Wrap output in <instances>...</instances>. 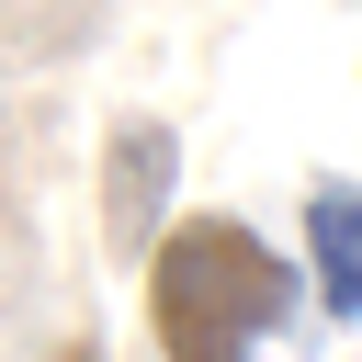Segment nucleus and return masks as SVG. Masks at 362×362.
Segmentation results:
<instances>
[{
	"label": "nucleus",
	"mask_w": 362,
	"mask_h": 362,
	"mask_svg": "<svg viewBox=\"0 0 362 362\" xmlns=\"http://www.w3.org/2000/svg\"><path fill=\"white\" fill-rule=\"evenodd\" d=\"M147 328H158V362H260L305 283L272 260V238H249L238 215H170L147 249Z\"/></svg>",
	"instance_id": "obj_1"
},
{
	"label": "nucleus",
	"mask_w": 362,
	"mask_h": 362,
	"mask_svg": "<svg viewBox=\"0 0 362 362\" xmlns=\"http://www.w3.org/2000/svg\"><path fill=\"white\" fill-rule=\"evenodd\" d=\"M170 192H181V136L158 113H124L102 136V260L136 272V249L170 226Z\"/></svg>",
	"instance_id": "obj_2"
},
{
	"label": "nucleus",
	"mask_w": 362,
	"mask_h": 362,
	"mask_svg": "<svg viewBox=\"0 0 362 362\" xmlns=\"http://www.w3.org/2000/svg\"><path fill=\"white\" fill-rule=\"evenodd\" d=\"M305 249H317V317H362V192L351 181H328L317 204H305Z\"/></svg>",
	"instance_id": "obj_3"
},
{
	"label": "nucleus",
	"mask_w": 362,
	"mask_h": 362,
	"mask_svg": "<svg viewBox=\"0 0 362 362\" xmlns=\"http://www.w3.org/2000/svg\"><path fill=\"white\" fill-rule=\"evenodd\" d=\"M57 362H102V339H68V351H57Z\"/></svg>",
	"instance_id": "obj_4"
}]
</instances>
